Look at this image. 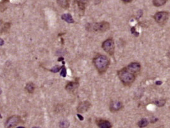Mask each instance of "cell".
Wrapping results in <instances>:
<instances>
[{
	"label": "cell",
	"mask_w": 170,
	"mask_h": 128,
	"mask_svg": "<svg viewBox=\"0 0 170 128\" xmlns=\"http://www.w3.org/2000/svg\"><path fill=\"white\" fill-rule=\"evenodd\" d=\"M20 121V118L19 117L17 116H11L8 119V120H6L5 123V127L6 128H11L14 126H15L16 125L19 123Z\"/></svg>",
	"instance_id": "8992f818"
},
{
	"label": "cell",
	"mask_w": 170,
	"mask_h": 128,
	"mask_svg": "<svg viewBox=\"0 0 170 128\" xmlns=\"http://www.w3.org/2000/svg\"><path fill=\"white\" fill-rule=\"evenodd\" d=\"M127 69L131 72H132L133 74H135V73H137L140 70L141 66L138 63L133 62L129 64L128 66Z\"/></svg>",
	"instance_id": "ba28073f"
},
{
	"label": "cell",
	"mask_w": 170,
	"mask_h": 128,
	"mask_svg": "<svg viewBox=\"0 0 170 128\" xmlns=\"http://www.w3.org/2000/svg\"><path fill=\"white\" fill-rule=\"evenodd\" d=\"M77 117H79V119H80L81 120H83V119H84V118L82 117V116H81V115H80V114H77Z\"/></svg>",
	"instance_id": "7402d4cb"
},
{
	"label": "cell",
	"mask_w": 170,
	"mask_h": 128,
	"mask_svg": "<svg viewBox=\"0 0 170 128\" xmlns=\"http://www.w3.org/2000/svg\"><path fill=\"white\" fill-rule=\"evenodd\" d=\"M1 24H2V22H1V20H0V25H1Z\"/></svg>",
	"instance_id": "d4e9b609"
},
{
	"label": "cell",
	"mask_w": 170,
	"mask_h": 128,
	"mask_svg": "<svg viewBox=\"0 0 170 128\" xmlns=\"http://www.w3.org/2000/svg\"><path fill=\"white\" fill-rule=\"evenodd\" d=\"M161 84H162V82L160 81V80H158V81L155 82V84H157V85H161Z\"/></svg>",
	"instance_id": "44dd1931"
},
{
	"label": "cell",
	"mask_w": 170,
	"mask_h": 128,
	"mask_svg": "<svg viewBox=\"0 0 170 128\" xmlns=\"http://www.w3.org/2000/svg\"><path fill=\"white\" fill-rule=\"evenodd\" d=\"M17 128H24V127H17Z\"/></svg>",
	"instance_id": "484cf974"
},
{
	"label": "cell",
	"mask_w": 170,
	"mask_h": 128,
	"mask_svg": "<svg viewBox=\"0 0 170 128\" xmlns=\"http://www.w3.org/2000/svg\"><path fill=\"white\" fill-rule=\"evenodd\" d=\"M99 126L100 128H110L111 124L107 120H100L99 123Z\"/></svg>",
	"instance_id": "4fadbf2b"
},
{
	"label": "cell",
	"mask_w": 170,
	"mask_h": 128,
	"mask_svg": "<svg viewBox=\"0 0 170 128\" xmlns=\"http://www.w3.org/2000/svg\"><path fill=\"white\" fill-rule=\"evenodd\" d=\"M62 18L64 21L69 23V24L74 23V20H73V17H72V15L69 14H64V15L62 16Z\"/></svg>",
	"instance_id": "7c38bea8"
},
{
	"label": "cell",
	"mask_w": 170,
	"mask_h": 128,
	"mask_svg": "<svg viewBox=\"0 0 170 128\" xmlns=\"http://www.w3.org/2000/svg\"><path fill=\"white\" fill-rule=\"evenodd\" d=\"M34 89H35V87H34V84L32 83H27L26 86H25V90L29 93H32L34 91Z\"/></svg>",
	"instance_id": "5bb4252c"
},
{
	"label": "cell",
	"mask_w": 170,
	"mask_h": 128,
	"mask_svg": "<svg viewBox=\"0 0 170 128\" xmlns=\"http://www.w3.org/2000/svg\"><path fill=\"white\" fill-rule=\"evenodd\" d=\"M102 48H103L106 52L109 55H112L114 53V43L112 39H108L102 44Z\"/></svg>",
	"instance_id": "277c9868"
},
{
	"label": "cell",
	"mask_w": 170,
	"mask_h": 128,
	"mask_svg": "<svg viewBox=\"0 0 170 128\" xmlns=\"http://www.w3.org/2000/svg\"><path fill=\"white\" fill-rule=\"evenodd\" d=\"M148 124H149V122L146 119H142L138 122V125L140 127H145L147 126Z\"/></svg>",
	"instance_id": "e0dca14e"
},
{
	"label": "cell",
	"mask_w": 170,
	"mask_h": 128,
	"mask_svg": "<svg viewBox=\"0 0 170 128\" xmlns=\"http://www.w3.org/2000/svg\"><path fill=\"white\" fill-rule=\"evenodd\" d=\"M94 64L99 72L103 73L109 67V60L106 56L99 55L94 59Z\"/></svg>",
	"instance_id": "6da1fadb"
},
{
	"label": "cell",
	"mask_w": 170,
	"mask_h": 128,
	"mask_svg": "<svg viewBox=\"0 0 170 128\" xmlns=\"http://www.w3.org/2000/svg\"><path fill=\"white\" fill-rule=\"evenodd\" d=\"M61 75L62 76H64V77H65V76H66V69H63V70H62V71L61 72Z\"/></svg>",
	"instance_id": "ffe728a7"
},
{
	"label": "cell",
	"mask_w": 170,
	"mask_h": 128,
	"mask_svg": "<svg viewBox=\"0 0 170 128\" xmlns=\"http://www.w3.org/2000/svg\"><path fill=\"white\" fill-rule=\"evenodd\" d=\"M122 108V103L119 101L112 102L110 103V109L112 111H117Z\"/></svg>",
	"instance_id": "30bf717a"
},
{
	"label": "cell",
	"mask_w": 170,
	"mask_h": 128,
	"mask_svg": "<svg viewBox=\"0 0 170 128\" xmlns=\"http://www.w3.org/2000/svg\"><path fill=\"white\" fill-rule=\"evenodd\" d=\"M118 76L122 83L126 85L132 84L135 79V74L131 72L127 68L119 70L118 72Z\"/></svg>",
	"instance_id": "7a4b0ae2"
},
{
	"label": "cell",
	"mask_w": 170,
	"mask_h": 128,
	"mask_svg": "<svg viewBox=\"0 0 170 128\" xmlns=\"http://www.w3.org/2000/svg\"><path fill=\"white\" fill-rule=\"evenodd\" d=\"M122 1L125 3H129L132 1V0H122Z\"/></svg>",
	"instance_id": "cb8c5ba5"
},
{
	"label": "cell",
	"mask_w": 170,
	"mask_h": 128,
	"mask_svg": "<svg viewBox=\"0 0 170 128\" xmlns=\"http://www.w3.org/2000/svg\"><path fill=\"white\" fill-rule=\"evenodd\" d=\"M76 3L79 5L80 8H84L85 5L88 3L90 1V0H76Z\"/></svg>",
	"instance_id": "2e32d148"
},
{
	"label": "cell",
	"mask_w": 170,
	"mask_h": 128,
	"mask_svg": "<svg viewBox=\"0 0 170 128\" xmlns=\"http://www.w3.org/2000/svg\"><path fill=\"white\" fill-rule=\"evenodd\" d=\"M3 44H4V41L2 39L0 38V46H2Z\"/></svg>",
	"instance_id": "603a6c76"
},
{
	"label": "cell",
	"mask_w": 170,
	"mask_h": 128,
	"mask_svg": "<svg viewBox=\"0 0 170 128\" xmlns=\"http://www.w3.org/2000/svg\"><path fill=\"white\" fill-rule=\"evenodd\" d=\"M110 27V25L107 22H102L100 23H96L95 24L90 25L91 29L95 31H99V32H105L107 31Z\"/></svg>",
	"instance_id": "3957f363"
},
{
	"label": "cell",
	"mask_w": 170,
	"mask_h": 128,
	"mask_svg": "<svg viewBox=\"0 0 170 128\" xmlns=\"http://www.w3.org/2000/svg\"><path fill=\"white\" fill-rule=\"evenodd\" d=\"M166 2V0H153L154 5L155 6H161Z\"/></svg>",
	"instance_id": "ac0fdd59"
},
{
	"label": "cell",
	"mask_w": 170,
	"mask_h": 128,
	"mask_svg": "<svg viewBox=\"0 0 170 128\" xmlns=\"http://www.w3.org/2000/svg\"><path fill=\"white\" fill-rule=\"evenodd\" d=\"M90 102L88 101L81 102L77 107V112H80V113H84V112L88 111V110L90 109Z\"/></svg>",
	"instance_id": "52a82bcc"
},
{
	"label": "cell",
	"mask_w": 170,
	"mask_h": 128,
	"mask_svg": "<svg viewBox=\"0 0 170 128\" xmlns=\"http://www.w3.org/2000/svg\"><path fill=\"white\" fill-rule=\"evenodd\" d=\"M166 100H158L155 102V104L158 107H162L165 105Z\"/></svg>",
	"instance_id": "d6986e66"
},
{
	"label": "cell",
	"mask_w": 170,
	"mask_h": 128,
	"mask_svg": "<svg viewBox=\"0 0 170 128\" xmlns=\"http://www.w3.org/2000/svg\"><path fill=\"white\" fill-rule=\"evenodd\" d=\"M168 17H169V13L166 11H160L154 15L155 21L159 24L165 23L168 19Z\"/></svg>",
	"instance_id": "5b68a950"
},
{
	"label": "cell",
	"mask_w": 170,
	"mask_h": 128,
	"mask_svg": "<svg viewBox=\"0 0 170 128\" xmlns=\"http://www.w3.org/2000/svg\"><path fill=\"white\" fill-rule=\"evenodd\" d=\"M70 123L67 120H62L59 123V127L60 128H67L69 127Z\"/></svg>",
	"instance_id": "9a60e30c"
},
{
	"label": "cell",
	"mask_w": 170,
	"mask_h": 128,
	"mask_svg": "<svg viewBox=\"0 0 170 128\" xmlns=\"http://www.w3.org/2000/svg\"><path fill=\"white\" fill-rule=\"evenodd\" d=\"M57 3L61 8L67 9L69 6V0H57Z\"/></svg>",
	"instance_id": "8fae6325"
},
{
	"label": "cell",
	"mask_w": 170,
	"mask_h": 128,
	"mask_svg": "<svg viewBox=\"0 0 170 128\" xmlns=\"http://www.w3.org/2000/svg\"><path fill=\"white\" fill-rule=\"evenodd\" d=\"M79 86V84L76 82H70L68 83L66 86V90L69 93H74L77 89Z\"/></svg>",
	"instance_id": "9c48e42d"
}]
</instances>
